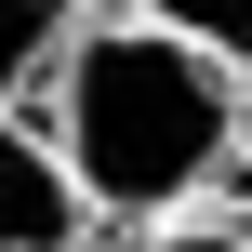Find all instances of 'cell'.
I'll return each instance as SVG.
<instances>
[{
  "mask_svg": "<svg viewBox=\"0 0 252 252\" xmlns=\"http://www.w3.org/2000/svg\"><path fill=\"white\" fill-rule=\"evenodd\" d=\"M40 146H53V173L80 186L93 239L173 226V213H199V199H239L252 66L173 40V27H133V13H80L53 93H40Z\"/></svg>",
  "mask_w": 252,
  "mask_h": 252,
  "instance_id": "cell-1",
  "label": "cell"
},
{
  "mask_svg": "<svg viewBox=\"0 0 252 252\" xmlns=\"http://www.w3.org/2000/svg\"><path fill=\"white\" fill-rule=\"evenodd\" d=\"M0 252H93V213L53 173L40 120H0Z\"/></svg>",
  "mask_w": 252,
  "mask_h": 252,
  "instance_id": "cell-2",
  "label": "cell"
},
{
  "mask_svg": "<svg viewBox=\"0 0 252 252\" xmlns=\"http://www.w3.org/2000/svg\"><path fill=\"white\" fill-rule=\"evenodd\" d=\"M66 40H80V0H0V120H40Z\"/></svg>",
  "mask_w": 252,
  "mask_h": 252,
  "instance_id": "cell-3",
  "label": "cell"
},
{
  "mask_svg": "<svg viewBox=\"0 0 252 252\" xmlns=\"http://www.w3.org/2000/svg\"><path fill=\"white\" fill-rule=\"evenodd\" d=\"M80 13H133V27H173V40L252 66V0H80Z\"/></svg>",
  "mask_w": 252,
  "mask_h": 252,
  "instance_id": "cell-4",
  "label": "cell"
},
{
  "mask_svg": "<svg viewBox=\"0 0 252 252\" xmlns=\"http://www.w3.org/2000/svg\"><path fill=\"white\" fill-rule=\"evenodd\" d=\"M120 252H252V199H199V213H173V226H133Z\"/></svg>",
  "mask_w": 252,
  "mask_h": 252,
  "instance_id": "cell-5",
  "label": "cell"
},
{
  "mask_svg": "<svg viewBox=\"0 0 252 252\" xmlns=\"http://www.w3.org/2000/svg\"><path fill=\"white\" fill-rule=\"evenodd\" d=\"M239 199H252V159H239Z\"/></svg>",
  "mask_w": 252,
  "mask_h": 252,
  "instance_id": "cell-6",
  "label": "cell"
}]
</instances>
